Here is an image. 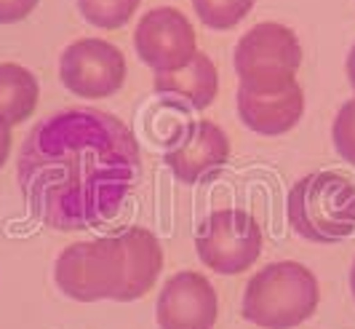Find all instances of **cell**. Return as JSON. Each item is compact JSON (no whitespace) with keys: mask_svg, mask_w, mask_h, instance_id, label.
Masks as SVG:
<instances>
[{"mask_svg":"<svg viewBox=\"0 0 355 329\" xmlns=\"http://www.w3.org/2000/svg\"><path fill=\"white\" fill-rule=\"evenodd\" d=\"M216 311L219 303L211 281L196 271H182L163 284L155 319L160 329H214Z\"/></svg>","mask_w":355,"mask_h":329,"instance_id":"cell-10","label":"cell"},{"mask_svg":"<svg viewBox=\"0 0 355 329\" xmlns=\"http://www.w3.org/2000/svg\"><path fill=\"white\" fill-rule=\"evenodd\" d=\"M235 99H238V115L243 126L265 137H278V134L291 131L304 112V94L297 81L272 94H254L238 89Z\"/></svg>","mask_w":355,"mask_h":329,"instance_id":"cell-11","label":"cell"},{"mask_svg":"<svg viewBox=\"0 0 355 329\" xmlns=\"http://www.w3.org/2000/svg\"><path fill=\"white\" fill-rule=\"evenodd\" d=\"M139 0H78V11L99 30H118L137 14Z\"/></svg>","mask_w":355,"mask_h":329,"instance_id":"cell-15","label":"cell"},{"mask_svg":"<svg viewBox=\"0 0 355 329\" xmlns=\"http://www.w3.org/2000/svg\"><path fill=\"white\" fill-rule=\"evenodd\" d=\"M230 161V140L214 121H190L166 142V164L187 185L214 180Z\"/></svg>","mask_w":355,"mask_h":329,"instance_id":"cell-9","label":"cell"},{"mask_svg":"<svg viewBox=\"0 0 355 329\" xmlns=\"http://www.w3.org/2000/svg\"><path fill=\"white\" fill-rule=\"evenodd\" d=\"M134 49L155 73H174L198 54L190 19L171 6L147 11L134 30Z\"/></svg>","mask_w":355,"mask_h":329,"instance_id":"cell-8","label":"cell"},{"mask_svg":"<svg viewBox=\"0 0 355 329\" xmlns=\"http://www.w3.org/2000/svg\"><path fill=\"white\" fill-rule=\"evenodd\" d=\"M56 287L78 303L115 300L121 303L125 292V249L121 236H102L96 241L70 244L53 265Z\"/></svg>","mask_w":355,"mask_h":329,"instance_id":"cell-4","label":"cell"},{"mask_svg":"<svg viewBox=\"0 0 355 329\" xmlns=\"http://www.w3.org/2000/svg\"><path fill=\"white\" fill-rule=\"evenodd\" d=\"M196 249L214 273L238 276L262 255V228L243 209H216L198 225Z\"/></svg>","mask_w":355,"mask_h":329,"instance_id":"cell-6","label":"cell"},{"mask_svg":"<svg viewBox=\"0 0 355 329\" xmlns=\"http://www.w3.org/2000/svg\"><path fill=\"white\" fill-rule=\"evenodd\" d=\"M320 303L318 278L300 262H272L254 273L243 292V316L265 329H291L307 321Z\"/></svg>","mask_w":355,"mask_h":329,"instance_id":"cell-2","label":"cell"},{"mask_svg":"<svg viewBox=\"0 0 355 329\" xmlns=\"http://www.w3.org/2000/svg\"><path fill=\"white\" fill-rule=\"evenodd\" d=\"M37 0H0V24H14L35 11Z\"/></svg>","mask_w":355,"mask_h":329,"instance_id":"cell-18","label":"cell"},{"mask_svg":"<svg viewBox=\"0 0 355 329\" xmlns=\"http://www.w3.org/2000/svg\"><path fill=\"white\" fill-rule=\"evenodd\" d=\"M17 177L37 222L64 233L89 230L121 212L142 177V150L118 115L62 110L27 134Z\"/></svg>","mask_w":355,"mask_h":329,"instance_id":"cell-1","label":"cell"},{"mask_svg":"<svg viewBox=\"0 0 355 329\" xmlns=\"http://www.w3.org/2000/svg\"><path fill=\"white\" fill-rule=\"evenodd\" d=\"M350 289H353V297H355V260H353V268H350Z\"/></svg>","mask_w":355,"mask_h":329,"instance_id":"cell-21","label":"cell"},{"mask_svg":"<svg viewBox=\"0 0 355 329\" xmlns=\"http://www.w3.org/2000/svg\"><path fill=\"white\" fill-rule=\"evenodd\" d=\"M331 140L339 155L347 164H355V96L339 108L334 126H331Z\"/></svg>","mask_w":355,"mask_h":329,"instance_id":"cell-17","label":"cell"},{"mask_svg":"<svg viewBox=\"0 0 355 329\" xmlns=\"http://www.w3.org/2000/svg\"><path fill=\"white\" fill-rule=\"evenodd\" d=\"M291 228L313 244H337L355 233V185L337 171L297 180L286 199Z\"/></svg>","mask_w":355,"mask_h":329,"instance_id":"cell-3","label":"cell"},{"mask_svg":"<svg viewBox=\"0 0 355 329\" xmlns=\"http://www.w3.org/2000/svg\"><path fill=\"white\" fill-rule=\"evenodd\" d=\"M257 0H193L198 19L211 30H232L251 14Z\"/></svg>","mask_w":355,"mask_h":329,"instance_id":"cell-16","label":"cell"},{"mask_svg":"<svg viewBox=\"0 0 355 329\" xmlns=\"http://www.w3.org/2000/svg\"><path fill=\"white\" fill-rule=\"evenodd\" d=\"M347 78H350V86H353L355 92V46L350 49V54H347Z\"/></svg>","mask_w":355,"mask_h":329,"instance_id":"cell-20","label":"cell"},{"mask_svg":"<svg viewBox=\"0 0 355 329\" xmlns=\"http://www.w3.org/2000/svg\"><path fill=\"white\" fill-rule=\"evenodd\" d=\"M232 62L241 78V89L272 94L294 83L302 65V46L291 27L278 22H262L238 40Z\"/></svg>","mask_w":355,"mask_h":329,"instance_id":"cell-5","label":"cell"},{"mask_svg":"<svg viewBox=\"0 0 355 329\" xmlns=\"http://www.w3.org/2000/svg\"><path fill=\"white\" fill-rule=\"evenodd\" d=\"M118 236L123 241L125 265H128L125 292L121 303H131L155 287L163 271V249H160V241L147 228H125Z\"/></svg>","mask_w":355,"mask_h":329,"instance_id":"cell-13","label":"cell"},{"mask_svg":"<svg viewBox=\"0 0 355 329\" xmlns=\"http://www.w3.org/2000/svg\"><path fill=\"white\" fill-rule=\"evenodd\" d=\"M8 155H11V126L0 121V169L6 166Z\"/></svg>","mask_w":355,"mask_h":329,"instance_id":"cell-19","label":"cell"},{"mask_svg":"<svg viewBox=\"0 0 355 329\" xmlns=\"http://www.w3.org/2000/svg\"><path fill=\"white\" fill-rule=\"evenodd\" d=\"M155 92L168 99L171 105H182L190 110L209 108L219 92V75L211 56L198 51L190 65L174 73H155Z\"/></svg>","mask_w":355,"mask_h":329,"instance_id":"cell-12","label":"cell"},{"mask_svg":"<svg viewBox=\"0 0 355 329\" xmlns=\"http://www.w3.org/2000/svg\"><path fill=\"white\" fill-rule=\"evenodd\" d=\"M59 78L80 99H105L125 83V56L102 37H83L62 51Z\"/></svg>","mask_w":355,"mask_h":329,"instance_id":"cell-7","label":"cell"},{"mask_svg":"<svg viewBox=\"0 0 355 329\" xmlns=\"http://www.w3.org/2000/svg\"><path fill=\"white\" fill-rule=\"evenodd\" d=\"M40 86L27 67L6 62L0 65V121L8 126L24 124L37 108Z\"/></svg>","mask_w":355,"mask_h":329,"instance_id":"cell-14","label":"cell"}]
</instances>
